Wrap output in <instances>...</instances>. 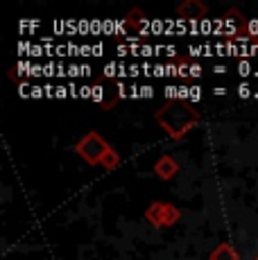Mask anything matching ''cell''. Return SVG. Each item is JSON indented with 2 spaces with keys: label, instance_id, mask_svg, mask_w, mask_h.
<instances>
[{
  "label": "cell",
  "instance_id": "6",
  "mask_svg": "<svg viewBox=\"0 0 258 260\" xmlns=\"http://www.w3.org/2000/svg\"><path fill=\"white\" fill-rule=\"evenodd\" d=\"M208 260H240V253H238L236 247H231L229 242H222L208 253Z\"/></svg>",
  "mask_w": 258,
  "mask_h": 260
},
{
  "label": "cell",
  "instance_id": "9",
  "mask_svg": "<svg viewBox=\"0 0 258 260\" xmlns=\"http://www.w3.org/2000/svg\"><path fill=\"white\" fill-rule=\"evenodd\" d=\"M100 166H102L104 170H116L118 166H120V154H118L116 149L111 147L107 154H104V158H102V163H100Z\"/></svg>",
  "mask_w": 258,
  "mask_h": 260
},
{
  "label": "cell",
  "instance_id": "7",
  "mask_svg": "<svg viewBox=\"0 0 258 260\" xmlns=\"http://www.w3.org/2000/svg\"><path fill=\"white\" fill-rule=\"evenodd\" d=\"M163 208H166L163 202H152L150 206L145 208V219L154 229H163Z\"/></svg>",
  "mask_w": 258,
  "mask_h": 260
},
{
  "label": "cell",
  "instance_id": "4",
  "mask_svg": "<svg viewBox=\"0 0 258 260\" xmlns=\"http://www.w3.org/2000/svg\"><path fill=\"white\" fill-rule=\"evenodd\" d=\"M179 172V163H177L175 156H170V154H163V156L156 158L154 163V174L158 179H163V181H170L175 174Z\"/></svg>",
  "mask_w": 258,
  "mask_h": 260
},
{
  "label": "cell",
  "instance_id": "10",
  "mask_svg": "<svg viewBox=\"0 0 258 260\" xmlns=\"http://www.w3.org/2000/svg\"><path fill=\"white\" fill-rule=\"evenodd\" d=\"M254 260H258V256H256V258H254Z\"/></svg>",
  "mask_w": 258,
  "mask_h": 260
},
{
  "label": "cell",
  "instance_id": "3",
  "mask_svg": "<svg viewBox=\"0 0 258 260\" xmlns=\"http://www.w3.org/2000/svg\"><path fill=\"white\" fill-rule=\"evenodd\" d=\"M120 100V84H95L93 86V102L102 109V111H111L113 104Z\"/></svg>",
  "mask_w": 258,
  "mask_h": 260
},
{
  "label": "cell",
  "instance_id": "2",
  "mask_svg": "<svg viewBox=\"0 0 258 260\" xmlns=\"http://www.w3.org/2000/svg\"><path fill=\"white\" fill-rule=\"evenodd\" d=\"M109 149H111V145L104 141L98 132L84 134V136L75 143V154L82 156L86 163H91V166H100L104 154H107Z\"/></svg>",
  "mask_w": 258,
  "mask_h": 260
},
{
  "label": "cell",
  "instance_id": "1",
  "mask_svg": "<svg viewBox=\"0 0 258 260\" xmlns=\"http://www.w3.org/2000/svg\"><path fill=\"white\" fill-rule=\"evenodd\" d=\"M154 120L158 122V127L172 138V141H181L186 138L192 129L200 124V111H197L192 104H188L186 100L175 98V100H168L163 102L161 107L156 109Z\"/></svg>",
  "mask_w": 258,
  "mask_h": 260
},
{
  "label": "cell",
  "instance_id": "5",
  "mask_svg": "<svg viewBox=\"0 0 258 260\" xmlns=\"http://www.w3.org/2000/svg\"><path fill=\"white\" fill-rule=\"evenodd\" d=\"M208 14V7L200 0H186L177 7V16L186 18V21H197V18H204Z\"/></svg>",
  "mask_w": 258,
  "mask_h": 260
},
{
  "label": "cell",
  "instance_id": "8",
  "mask_svg": "<svg viewBox=\"0 0 258 260\" xmlns=\"http://www.w3.org/2000/svg\"><path fill=\"white\" fill-rule=\"evenodd\" d=\"M181 217V211L175 206V204H166V208H163V229L168 226H175L177 222H179Z\"/></svg>",
  "mask_w": 258,
  "mask_h": 260
}]
</instances>
